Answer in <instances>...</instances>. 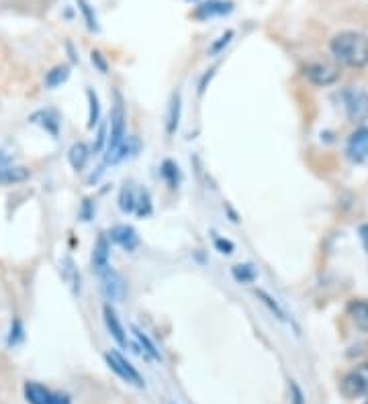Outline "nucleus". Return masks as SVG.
<instances>
[{
  "label": "nucleus",
  "mask_w": 368,
  "mask_h": 404,
  "mask_svg": "<svg viewBox=\"0 0 368 404\" xmlns=\"http://www.w3.org/2000/svg\"><path fill=\"white\" fill-rule=\"evenodd\" d=\"M329 53L335 61L348 68H367L368 66V35L358 31H342L331 37Z\"/></svg>",
  "instance_id": "nucleus-1"
},
{
  "label": "nucleus",
  "mask_w": 368,
  "mask_h": 404,
  "mask_svg": "<svg viewBox=\"0 0 368 404\" xmlns=\"http://www.w3.org/2000/svg\"><path fill=\"white\" fill-rule=\"evenodd\" d=\"M125 108H123V100L119 94H115V106L111 110V135L107 141V155L104 160L109 162L113 157V153L121 147V143L125 141Z\"/></svg>",
  "instance_id": "nucleus-2"
},
{
  "label": "nucleus",
  "mask_w": 368,
  "mask_h": 404,
  "mask_svg": "<svg viewBox=\"0 0 368 404\" xmlns=\"http://www.w3.org/2000/svg\"><path fill=\"white\" fill-rule=\"evenodd\" d=\"M344 98V106H346V115L354 125H362L368 119V94L362 88H346L342 92Z\"/></svg>",
  "instance_id": "nucleus-3"
},
{
  "label": "nucleus",
  "mask_w": 368,
  "mask_h": 404,
  "mask_svg": "<svg viewBox=\"0 0 368 404\" xmlns=\"http://www.w3.org/2000/svg\"><path fill=\"white\" fill-rule=\"evenodd\" d=\"M342 392L348 398H360L368 396V363H362L348 372L342 380Z\"/></svg>",
  "instance_id": "nucleus-4"
},
{
  "label": "nucleus",
  "mask_w": 368,
  "mask_h": 404,
  "mask_svg": "<svg viewBox=\"0 0 368 404\" xmlns=\"http://www.w3.org/2000/svg\"><path fill=\"white\" fill-rule=\"evenodd\" d=\"M107 363H109V367L117 374V376H121L125 382H129V384H134V386H138V388H143V380H141V376H139V372L127 361V359L123 358L117 349H111L107 356Z\"/></svg>",
  "instance_id": "nucleus-5"
},
{
  "label": "nucleus",
  "mask_w": 368,
  "mask_h": 404,
  "mask_svg": "<svg viewBox=\"0 0 368 404\" xmlns=\"http://www.w3.org/2000/svg\"><path fill=\"white\" fill-rule=\"evenodd\" d=\"M102 278V292L109 300L113 302H121L127 294V286H125V280L121 278V273H117L115 269H104L100 273Z\"/></svg>",
  "instance_id": "nucleus-6"
},
{
  "label": "nucleus",
  "mask_w": 368,
  "mask_h": 404,
  "mask_svg": "<svg viewBox=\"0 0 368 404\" xmlns=\"http://www.w3.org/2000/svg\"><path fill=\"white\" fill-rule=\"evenodd\" d=\"M305 78L315 84V86H329L340 78V72L329 66V64H322V61H313L305 68Z\"/></svg>",
  "instance_id": "nucleus-7"
},
{
  "label": "nucleus",
  "mask_w": 368,
  "mask_h": 404,
  "mask_svg": "<svg viewBox=\"0 0 368 404\" xmlns=\"http://www.w3.org/2000/svg\"><path fill=\"white\" fill-rule=\"evenodd\" d=\"M348 157L354 164H362L368 160V127H358L348 139V147H346Z\"/></svg>",
  "instance_id": "nucleus-8"
},
{
  "label": "nucleus",
  "mask_w": 368,
  "mask_h": 404,
  "mask_svg": "<svg viewBox=\"0 0 368 404\" xmlns=\"http://www.w3.org/2000/svg\"><path fill=\"white\" fill-rule=\"evenodd\" d=\"M109 237H111L117 245H121L123 249H127V251H134L139 243L138 231H136L134 227H129V224H115V227L109 231Z\"/></svg>",
  "instance_id": "nucleus-9"
},
{
  "label": "nucleus",
  "mask_w": 368,
  "mask_h": 404,
  "mask_svg": "<svg viewBox=\"0 0 368 404\" xmlns=\"http://www.w3.org/2000/svg\"><path fill=\"white\" fill-rule=\"evenodd\" d=\"M102 316H104V325L109 329V333L113 335V339L121 345V347H127V335H125V329L119 320V316L115 313V309L107 302L102 307Z\"/></svg>",
  "instance_id": "nucleus-10"
},
{
  "label": "nucleus",
  "mask_w": 368,
  "mask_h": 404,
  "mask_svg": "<svg viewBox=\"0 0 368 404\" xmlns=\"http://www.w3.org/2000/svg\"><path fill=\"white\" fill-rule=\"evenodd\" d=\"M109 256H111V243L107 235H100L92 247V269L96 273H102L104 269H109Z\"/></svg>",
  "instance_id": "nucleus-11"
},
{
  "label": "nucleus",
  "mask_w": 368,
  "mask_h": 404,
  "mask_svg": "<svg viewBox=\"0 0 368 404\" xmlns=\"http://www.w3.org/2000/svg\"><path fill=\"white\" fill-rule=\"evenodd\" d=\"M29 176H31V172L27 168H23V166H6V168H0V184H4V186L27 182Z\"/></svg>",
  "instance_id": "nucleus-12"
},
{
  "label": "nucleus",
  "mask_w": 368,
  "mask_h": 404,
  "mask_svg": "<svg viewBox=\"0 0 368 404\" xmlns=\"http://www.w3.org/2000/svg\"><path fill=\"white\" fill-rule=\"evenodd\" d=\"M25 398L29 404H49L51 403V390L37 382L25 384Z\"/></svg>",
  "instance_id": "nucleus-13"
},
{
  "label": "nucleus",
  "mask_w": 368,
  "mask_h": 404,
  "mask_svg": "<svg viewBox=\"0 0 368 404\" xmlns=\"http://www.w3.org/2000/svg\"><path fill=\"white\" fill-rule=\"evenodd\" d=\"M89 157H91V149L84 145V143H74L68 151V162L74 170H84L86 164H89Z\"/></svg>",
  "instance_id": "nucleus-14"
},
{
  "label": "nucleus",
  "mask_w": 368,
  "mask_h": 404,
  "mask_svg": "<svg viewBox=\"0 0 368 404\" xmlns=\"http://www.w3.org/2000/svg\"><path fill=\"white\" fill-rule=\"evenodd\" d=\"M350 316L358 331L368 333V300H354L350 305Z\"/></svg>",
  "instance_id": "nucleus-15"
},
{
  "label": "nucleus",
  "mask_w": 368,
  "mask_h": 404,
  "mask_svg": "<svg viewBox=\"0 0 368 404\" xmlns=\"http://www.w3.org/2000/svg\"><path fill=\"white\" fill-rule=\"evenodd\" d=\"M181 92H174L172 98H170V108H168V121H166V131L168 135L176 133L178 129V123H181Z\"/></svg>",
  "instance_id": "nucleus-16"
},
{
  "label": "nucleus",
  "mask_w": 368,
  "mask_h": 404,
  "mask_svg": "<svg viewBox=\"0 0 368 404\" xmlns=\"http://www.w3.org/2000/svg\"><path fill=\"white\" fill-rule=\"evenodd\" d=\"M68 78H70V68L68 66H55L46 74V86L47 88H57Z\"/></svg>",
  "instance_id": "nucleus-17"
},
{
  "label": "nucleus",
  "mask_w": 368,
  "mask_h": 404,
  "mask_svg": "<svg viewBox=\"0 0 368 404\" xmlns=\"http://www.w3.org/2000/svg\"><path fill=\"white\" fill-rule=\"evenodd\" d=\"M231 273H233L235 282H239V284H250V282L256 280V269L252 268L250 264H237V266H233Z\"/></svg>",
  "instance_id": "nucleus-18"
},
{
  "label": "nucleus",
  "mask_w": 368,
  "mask_h": 404,
  "mask_svg": "<svg viewBox=\"0 0 368 404\" xmlns=\"http://www.w3.org/2000/svg\"><path fill=\"white\" fill-rule=\"evenodd\" d=\"M131 331H134V335H136V337H138L139 345H141V347H143V352H145V354H147V356H151V358H154V359H158V361H160V359H162V356H160V352H158V349H156V345H154V343H151V341H149V337H147V335H145V333H143V331H139L138 327H134V329H131Z\"/></svg>",
  "instance_id": "nucleus-19"
},
{
  "label": "nucleus",
  "mask_w": 368,
  "mask_h": 404,
  "mask_svg": "<svg viewBox=\"0 0 368 404\" xmlns=\"http://www.w3.org/2000/svg\"><path fill=\"white\" fill-rule=\"evenodd\" d=\"M86 98H89V104H91V113H89V129H94V125L98 123V117H100V104H98V96L92 88L86 90Z\"/></svg>",
  "instance_id": "nucleus-20"
},
{
  "label": "nucleus",
  "mask_w": 368,
  "mask_h": 404,
  "mask_svg": "<svg viewBox=\"0 0 368 404\" xmlns=\"http://www.w3.org/2000/svg\"><path fill=\"white\" fill-rule=\"evenodd\" d=\"M119 202H121V211L123 213H134L136 211V194L131 188H123L121 190V196H119Z\"/></svg>",
  "instance_id": "nucleus-21"
},
{
  "label": "nucleus",
  "mask_w": 368,
  "mask_h": 404,
  "mask_svg": "<svg viewBox=\"0 0 368 404\" xmlns=\"http://www.w3.org/2000/svg\"><path fill=\"white\" fill-rule=\"evenodd\" d=\"M136 211L141 217H147L151 213V200H149V194L145 190H141L139 196L136 198Z\"/></svg>",
  "instance_id": "nucleus-22"
},
{
  "label": "nucleus",
  "mask_w": 368,
  "mask_h": 404,
  "mask_svg": "<svg viewBox=\"0 0 368 404\" xmlns=\"http://www.w3.org/2000/svg\"><path fill=\"white\" fill-rule=\"evenodd\" d=\"M162 176L168 180L170 186H176L178 184V168H176V164L170 162V160H166L164 166H162Z\"/></svg>",
  "instance_id": "nucleus-23"
},
{
  "label": "nucleus",
  "mask_w": 368,
  "mask_h": 404,
  "mask_svg": "<svg viewBox=\"0 0 368 404\" xmlns=\"http://www.w3.org/2000/svg\"><path fill=\"white\" fill-rule=\"evenodd\" d=\"M256 296H258V298H260V300H262V302H264V305H266V307L270 309V313L275 314L278 320H282V318H284V313H282V309H280V307L276 305L275 300H273V298H270V296H268V294H266L264 290H256Z\"/></svg>",
  "instance_id": "nucleus-24"
},
{
  "label": "nucleus",
  "mask_w": 368,
  "mask_h": 404,
  "mask_svg": "<svg viewBox=\"0 0 368 404\" xmlns=\"http://www.w3.org/2000/svg\"><path fill=\"white\" fill-rule=\"evenodd\" d=\"M215 247H217L221 253H226V256L233 253V243L228 241V239H217V241H215Z\"/></svg>",
  "instance_id": "nucleus-25"
},
{
  "label": "nucleus",
  "mask_w": 368,
  "mask_h": 404,
  "mask_svg": "<svg viewBox=\"0 0 368 404\" xmlns=\"http://www.w3.org/2000/svg\"><path fill=\"white\" fill-rule=\"evenodd\" d=\"M49 404H72V401L64 392H51V403Z\"/></svg>",
  "instance_id": "nucleus-26"
},
{
  "label": "nucleus",
  "mask_w": 368,
  "mask_h": 404,
  "mask_svg": "<svg viewBox=\"0 0 368 404\" xmlns=\"http://www.w3.org/2000/svg\"><path fill=\"white\" fill-rule=\"evenodd\" d=\"M21 337H23V329H21V323H19V320H15L12 329H10V343H17V339H21Z\"/></svg>",
  "instance_id": "nucleus-27"
},
{
  "label": "nucleus",
  "mask_w": 368,
  "mask_h": 404,
  "mask_svg": "<svg viewBox=\"0 0 368 404\" xmlns=\"http://www.w3.org/2000/svg\"><path fill=\"white\" fill-rule=\"evenodd\" d=\"M291 390H293V401L295 404H303V392H301V388L291 380Z\"/></svg>",
  "instance_id": "nucleus-28"
},
{
  "label": "nucleus",
  "mask_w": 368,
  "mask_h": 404,
  "mask_svg": "<svg viewBox=\"0 0 368 404\" xmlns=\"http://www.w3.org/2000/svg\"><path fill=\"white\" fill-rule=\"evenodd\" d=\"M92 64H96L100 68V72H107V64H104V59L100 57L98 51H92Z\"/></svg>",
  "instance_id": "nucleus-29"
},
{
  "label": "nucleus",
  "mask_w": 368,
  "mask_h": 404,
  "mask_svg": "<svg viewBox=\"0 0 368 404\" xmlns=\"http://www.w3.org/2000/svg\"><path fill=\"white\" fill-rule=\"evenodd\" d=\"M360 239H362V245H365V249H367L368 253V223L360 227Z\"/></svg>",
  "instance_id": "nucleus-30"
},
{
  "label": "nucleus",
  "mask_w": 368,
  "mask_h": 404,
  "mask_svg": "<svg viewBox=\"0 0 368 404\" xmlns=\"http://www.w3.org/2000/svg\"><path fill=\"white\" fill-rule=\"evenodd\" d=\"M367 404H368V403H367Z\"/></svg>",
  "instance_id": "nucleus-31"
}]
</instances>
